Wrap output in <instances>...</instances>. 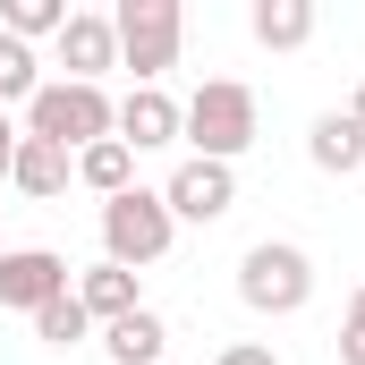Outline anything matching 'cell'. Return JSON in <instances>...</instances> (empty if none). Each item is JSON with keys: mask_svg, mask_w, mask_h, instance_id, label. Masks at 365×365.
<instances>
[{"mask_svg": "<svg viewBox=\"0 0 365 365\" xmlns=\"http://www.w3.org/2000/svg\"><path fill=\"white\" fill-rule=\"evenodd\" d=\"M306 162H314V170H331V179L365 170V128L349 119V110H323V119L306 128Z\"/></svg>", "mask_w": 365, "mask_h": 365, "instance_id": "30bf717a", "label": "cell"}, {"mask_svg": "<svg viewBox=\"0 0 365 365\" xmlns=\"http://www.w3.org/2000/svg\"><path fill=\"white\" fill-rule=\"evenodd\" d=\"M238 297H247L255 314H297V306L314 297V255L289 247V238H255V247L238 255Z\"/></svg>", "mask_w": 365, "mask_h": 365, "instance_id": "5b68a950", "label": "cell"}, {"mask_svg": "<svg viewBox=\"0 0 365 365\" xmlns=\"http://www.w3.org/2000/svg\"><path fill=\"white\" fill-rule=\"evenodd\" d=\"M340 365H365V331H340Z\"/></svg>", "mask_w": 365, "mask_h": 365, "instance_id": "44dd1931", "label": "cell"}, {"mask_svg": "<svg viewBox=\"0 0 365 365\" xmlns=\"http://www.w3.org/2000/svg\"><path fill=\"white\" fill-rule=\"evenodd\" d=\"M170 238H179V221H170L162 187H128V195H110V204H102V264L145 272V264H162V255H170Z\"/></svg>", "mask_w": 365, "mask_h": 365, "instance_id": "3957f363", "label": "cell"}, {"mask_svg": "<svg viewBox=\"0 0 365 365\" xmlns=\"http://www.w3.org/2000/svg\"><path fill=\"white\" fill-rule=\"evenodd\" d=\"M77 179L110 204V195H128V187H136V153H128L119 136H102V145H86V153H77Z\"/></svg>", "mask_w": 365, "mask_h": 365, "instance_id": "9a60e30c", "label": "cell"}, {"mask_svg": "<svg viewBox=\"0 0 365 365\" xmlns=\"http://www.w3.org/2000/svg\"><path fill=\"white\" fill-rule=\"evenodd\" d=\"M60 26H68V0H0V34H17V43H60Z\"/></svg>", "mask_w": 365, "mask_h": 365, "instance_id": "2e32d148", "label": "cell"}, {"mask_svg": "<svg viewBox=\"0 0 365 365\" xmlns=\"http://www.w3.org/2000/svg\"><path fill=\"white\" fill-rule=\"evenodd\" d=\"M77 280H68V255H51V247H0V306H17V314H43L51 297H68Z\"/></svg>", "mask_w": 365, "mask_h": 365, "instance_id": "8992f818", "label": "cell"}, {"mask_svg": "<svg viewBox=\"0 0 365 365\" xmlns=\"http://www.w3.org/2000/svg\"><path fill=\"white\" fill-rule=\"evenodd\" d=\"M34 340H51V349H77V340H93V314L77 306V289H68V297H51V306L34 314Z\"/></svg>", "mask_w": 365, "mask_h": 365, "instance_id": "ac0fdd59", "label": "cell"}, {"mask_svg": "<svg viewBox=\"0 0 365 365\" xmlns=\"http://www.w3.org/2000/svg\"><path fill=\"white\" fill-rule=\"evenodd\" d=\"M110 34H119V68H136V86H162L179 68L187 9L179 0H119L110 9Z\"/></svg>", "mask_w": 365, "mask_h": 365, "instance_id": "277c9868", "label": "cell"}, {"mask_svg": "<svg viewBox=\"0 0 365 365\" xmlns=\"http://www.w3.org/2000/svg\"><path fill=\"white\" fill-rule=\"evenodd\" d=\"M26 136L60 145V153H86L102 136H119V102L102 86H68V77H43V93L26 102Z\"/></svg>", "mask_w": 365, "mask_h": 365, "instance_id": "7a4b0ae2", "label": "cell"}, {"mask_svg": "<svg viewBox=\"0 0 365 365\" xmlns=\"http://www.w3.org/2000/svg\"><path fill=\"white\" fill-rule=\"evenodd\" d=\"M162 204H170V221H204V230H212V221L238 204V170H230V162H195V153H187L179 170H170V187H162Z\"/></svg>", "mask_w": 365, "mask_h": 365, "instance_id": "52a82bcc", "label": "cell"}, {"mask_svg": "<svg viewBox=\"0 0 365 365\" xmlns=\"http://www.w3.org/2000/svg\"><path fill=\"white\" fill-rule=\"evenodd\" d=\"M349 119H357V128H365V86H357V102H349Z\"/></svg>", "mask_w": 365, "mask_h": 365, "instance_id": "603a6c76", "label": "cell"}, {"mask_svg": "<svg viewBox=\"0 0 365 365\" xmlns=\"http://www.w3.org/2000/svg\"><path fill=\"white\" fill-rule=\"evenodd\" d=\"M255 86H238V77H204V86L179 102V136L195 145V162H238L247 145H255Z\"/></svg>", "mask_w": 365, "mask_h": 365, "instance_id": "6da1fadb", "label": "cell"}, {"mask_svg": "<svg viewBox=\"0 0 365 365\" xmlns=\"http://www.w3.org/2000/svg\"><path fill=\"white\" fill-rule=\"evenodd\" d=\"M119 145L128 153H162V145H179V102L162 86H136L119 102Z\"/></svg>", "mask_w": 365, "mask_h": 365, "instance_id": "9c48e42d", "label": "cell"}, {"mask_svg": "<svg viewBox=\"0 0 365 365\" xmlns=\"http://www.w3.org/2000/svg\"><path fill=\"white\" fill-rule=\"evenodd\" d=\"M77 306L110 331V323H128L145 297H136V272H119V264H86V272H77Z\"/></svg>", "mask_w": 365, "mask_h": 365, "instance_id": "7c38bea8", "label": "cell"}, {"mask_svg": "<svg viewBox=\"0 0 365 365\" xmlns=\"http://www.w3.org/2000/svg\"><path fill=\"white\" fill-rule=\"evenodd\" d=\"M77 170V153H60V145H43V136H17V162H9V187L17 195H34V204H51L60 187Z\"/></svg>", "mask_w": 365, "mask_h": 365, "instance_id": "8fae6325", "label": "cell"}, {"mask_svg": "<svg viewBox=\"0 0 365 365\" xmlns=\"http://www.w3.org/2000/svg\"><path fill=\"white\" fill-rule=\"evenodd\" d=\"M247 26H255V43H264V51H297V43L314 34V0H255V17H247Z\"/></svg>", "mask_w": 365, "mask_h": 365, "instance_id": "5bb4252c", "label": "cell"}, {"mask_svg": "<svg viewBox=\"0 0 365 365\" xmlns=\"http://www.w3.org/2000/svg\"><path fill=\"white\" fill-rule=\"evenodd\" d=\"M102 349H110V365H162V349H170V323H162L153 306H136L128 323H110V331H102Z\"/></svg>", "mask_w": 365, "mask_h": 365, "instance_id": "4fadbf2b", "label": "cell"}, {"mask_svg": "<svg viewBox=\"0 0 365 365\" xmlns=\"http://www.w3.org/2000/svg\"><path fill=\"white\" fill-rule=\"evenodd\" d=\"M212 365H280V357H272V340H230Z\"/></svg>", "mask_w": 365, "mask_h": 365, "instance_id": "d6986e66", "label": "cell"}, {"mask_svg": "<svg viewBox=\"0 0 365 365\" xmlns=\"http://www.w3.org/2000/svg\"><path fill=\"white\" fill-rule=\"evenodd\" d=\"M60 68H68V86H102V68H119V34H110L102 9H68V26H60Z\"/></svg>", "mask_w": 365, "mask_h": 365, "instance_id": "ba28073f", "label": "cell"}, {"mask_svg": "<svg viewBox=\"0 0 365 365\" xmlns=\"http://www.w3.org/2000/svg\"><path fill=\"white\" fill-rule=\"evenodd\" d=\"M9 162H17V128H9V110H0V187H9Z\"/></svg>", "mask_w": 365, "mask_h": 365, "instance_id": "ffe728a7", "label": "cell"}, {"mask_svg": "<svg viewBox=\"0 0 365 365\" xmlns=\"http://www.w3.org/2000/svg\"><path fill=\"white\" fill-rule=\"evenodd\" d=\"M349 331H365V289H357V297H349Z\"/></svg>", "mask_w": 365, "mask_h": 365, "instance_id": "7402d4cb", "label": "cell"}, {"mask_svg": "<svg viewBox=\"0 0 365 365\" xmlns=\"http://www.w3.org/2000/svg\"><path fill=\"white\" fill-rule=\"evenodd\" d=\"M34 93H43V60H34V43L0 34V110H9V102H34Z\"/></svg>", "mask_w": 365, "mask_h": 365, "instance_id": "e0dca14e", "label": "cell"}]
</instances>
